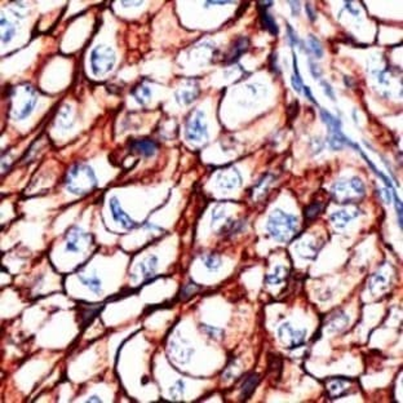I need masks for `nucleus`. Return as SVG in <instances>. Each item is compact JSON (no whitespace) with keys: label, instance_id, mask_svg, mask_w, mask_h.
I'll list each match as a JSON object with an SVG mask.
<instances>
[{"label":"nucleus","instance_id":"obj_1","mask_svg":"<svg viewBox=\"0 0 403 403\" xmlns=\"http://www.w3.org/2000/svg\"><path fill=\"white\" fill-rule=\"evenodd\" d=\"M63 184L67 192L71 194L85 195L96 188L98 181L92 167L85 163H75L65 174Z\"/></svg>","mask_w":403,"mask_h":403},{"label":"nucleus","instance_id":"obj_2","mask_svg":"<svg viewBox=\"0 0 403 403\" xmlns=\"http://www.w3.org/2000/svg\"><path fill=\"white\" fill-rule=\"evenodd\" d=\"M268 230L275 241L289 242L297 233V218L282 210H275L269 216Z\"/></svg>","mask_w":403,"mask_h":403},{"label":"nucleus","instance_id":"obj_3","mask_svg":"<svg viewBox=\"0 0 403 403\" xmlns=\"http://www.w3.org/2000/svg\"><path fill=\"white\" fill-rule=\"evenodd\" d=\"M9 98L12 101V114L15 119L19 120L30 116L38 102L37 92L29 84H22L12 88Z\"/></svg>","mask_w":403,"mask_h":403},{"label":"nucleus","instance_id":"obj_4","mask_svg":"<svg viewBox=\"0 0 403 403\" xmlns=\"http://www.w3.org/2000/svg\"><path fill=\"white\" fill-rule=\"evenodd\" d=\"M365 192H366L365 184L358 177L335 182L331 189L332 199L335 200V203L339 204L357 203L365 195Z\"/></svg>","mask_w":403,"mask_h":403},{"label":"nucleus","instance_id":"obj_5","mask_svg":"<svg viewBox=\"0 0 403 403\" xmlns=\"http://www.w3.org/2000/svg\"><path fill=\"white\" fill-rule=\"evenodd\" d=\"M115 61L116 57H115L114 49L108 45H97L91 52V67L95 75L106 74L113 70Z\"/></svg>","mask_w":403,"mask_h":403},{"label":"nucleus","instance_id":"obj_6","mask_svg":"<svg viewBox=\"0 0 403 403\" xmlns=\"http://www.w3.org/2000/svg\"><path fill=\"white\" fill-rule=\"evenodd\" d=\"M185 136L189 141L200 142L208 137L207 124L204 122V114L200 110H195L186 122Z\"/></svg>","mask_w":403,"mask_h":403},{"label":"nucleus","instance_id":"obj_7","mask_svg":"<svg viewBox=\"0 0 403 403\" xmlns=\"http://www.w3.org/2000/svg\"><path fill=\"white\" fill-rule=\"evenodd\" d=\"M321 115H322L323 122L326 123V126L328 128V144L333 150L341 149L346 142L348 138L343 134L341 132L340 120L336 119L333 115H331L328 111L321 110Z\"/></svg>","mask_w":403,"mask_h":403},{"label":"nucleus","instance_id":"obj_8","mask_svg":"<svg viewBox=\"0 0 403 403\" xmlns=\"http://www.w3.org/2000/svg\"><path fill=\"white\" fill-rule=\"evenodd\" d=\"M305 336H307V331H297L293 329L288 323L281 326L279 328V337L283 344L287 345L288 349L299 348L300 345L304 344L305 341Z\"/></svg>","mask_w":403,"mask_h":403},{"label":"nucleus","instance_id":"obj_9","mask_svg":"<svg viewBox=\"0 0 403 403\" xmlns=\"http://www.w3.org/2000/svg\"><path fill=\"white\" fill-rule=\"evenodd\" d=\"M88 238V235L80 229L78 226H73L67 230L65 234V249L67 252H73V253H78L83 249L84 246V241Z\"/></svg>","mask_w":403,"mask_h":403},{"label":"nucleus","instance_id":"obj_10","mask_svg":"<svg viewBox=\"0 0 403 403\" xmlns=\"http://www.w3.org/2000/svg\"><path fill=\"white\" fill-rule=\"evenodd\" d=\"M241 173L238 172L237 168L234 167H229V168H224L218 172L217 181L218 188L224 189V190H231L235 189L237 186L241 185Z\"/></svg>","mask_w":403,"mask_h":403},{"label":"nucleus","instance_id":"obj_11","mask_svg":"<svg viewBox=\"0 0 403 403\" xmlns=\"http://www.w3.org/2000/svg\"><path fill=\"white\" fill-rule=\"evenodd\" d=\"M353 383L350 379H341V377H331L326 381V389L331 398H339L348 393V386Z\"/></svg>","mask_w":403,"mask_h":403},{"label":"nucleus","instance_id":"obj_12","mask_svg":"<svg viewBox=\"0 0 403 403\" xmlns=\"http://www.w3.org/2000/svg\"><path fill=\"white\" fill-rule=\"evenodd\" d=\"M110 211L115 221L118 222V224H120L123 228H126V229H134L137 226L136 222H134L130 216L127 215L126 212L123 211V208L122 206H120V203H119L118 198H115V196L114 198H111L110 200Z\"/></svg>","mask_w":403,"mask_h":403},{"label":"nucleus","instance_id":"obj_13","mask_svg":"<svg viewBox=\"0 0 403 403\" xmlns=\"http://www.w3.org/2000/svg\"><path fill=\"white\" fill-rule=\"evenodd\" d=\"M192 354V349L185 345L182 341L173 340L170 343V355L178 363L188 362Z\"/></svg>","mask_w":403,"mask_h":403},{"label":"nucleus","instance_id":"obj_14","mask_svg":"<svg viewBox=\"0 0 403 403\" xmlns=\"http://www.w3.org/2000/svg\"><path fill=\"white\" fill-rule=\"evenodd\" d=\"M131 152L144 156H153L158 150V145L152 140H134L130 145Z\"/></svg>","mask_w":403,"mask_h":403},{"label":"nucleus","instance_id":"obj_15","mask_svg":"<svg viewBox=\"0 0 403 403\" xmlns=\"http://www.w3.org/2000/svg\"><path fill=\"white\" fill-rule=\"evenodd\" d=\"M268 3H269V1H268ZM268 3H263V1H260L259 3L260 19H261L263 27H265L271 35H278V33H279V27H278L273 16L268 13L267 8L270 7V5H267Z\"/></svg>","mask_w":403,"mask_h":403},{"label":"nucleus","instance_id":"obj_16","mask_svg":"<svg viewBox=\"0 0 403 403\" xmlns=\"http://www.w3.org/2000/svg\"><path fill=\"white\" fill-rule=\"evenodd\" d=\"M348 323L349 318L346 317V314L343 313V311H337V313H335V314H332L329 317L326 327L328 329V332H339V331H341L343 328H345V327L348 326Z\"/></svg>","mask_w":403,"mask_h":403},{"label":"nucleus","instance_id":"obj_17","mask_svg":"<svg viewBox=\"0 0 403 403\" xmlns=\"http://www.w3.org/2000/svg\"><path fill=\"white\" fill-rule=\"evenodd\" d=\"M260 383V376L257 374H249L242 383V400H248L253 394Z\"/></svg>","mask_w":403,"mask_h":403},{"label":"nucleus","instance_id":"obj_18","mask_svg":"<svg viewBox=\"0 0 403 403\" xmlns=\"http://www.w3.org/2000/svg\"><path fill=\"white\" fill-rule=\"evenodd\" d=\"M73 109H71L70 105H63L62 108L59 109L58 115H57V119H56V123L58 124L59 128L62 130H69L71 126H73Z\"/></svg>","mask_w":403,"mask_h":403},{"label":"nucleus","instance_id":"obj_19","mask_svg":"<svg viewBox=\"0 0 403 403\" xmlns=\"http://www.w3.org/2000/svg\"><path fill=\"white\" fill-rule=\"evenodd\" d=\"M248 49V39L247 38H239L237 40L234 41L233 45H231V49H230V53L228 56V63L235 62L239 57H241L242 53H244Z\"/></svg>","mask_w":403,"mask_h":403},{"label":"nucleus","instance_id":"obj_20","mask_svg":"<svg viewBox=\"0 0 403 403\" xmlns=\"http://www.w3.org/2000/svg\"><path fill=\"white\" fill-rule=\"evenodd\" d=\"M100 309L101 307H88V305H85L83 309H80L78 315L81 327H85V326L92 322V319L100 313Z\"/></svg>","mask_w":403,"mask_h":403},{"label":"nucleus","instance_id":"obj_21","mask_svg":"<svg viewBox=\"0 0 403 403\" xmlns=\"http://www.w3.org/2000/svg\"><path fill=\"white\" fill-rule=\"evenodd\" d=\"M156 268H158V259L156 256H149L148 259L144 260L142 263L140 264V270L142 273V277L145 278H150L154 275L155 273Z\"/></svg>","mask_w":403,"mask_h":403},{"label":"nucleus","instance_id":"obj_22","mask_svg":"<svg viewBox=\"0 0 403 403\" xmlns=\"http://www.w3.org/2000/svg\"><path fill=\"white\" fill-rule=\"evenodd\" d=\"M273 180V176L270 174H267L265 177H263L260 180L257 184L255 185V188H252V198H255L256 200H259L263 198V195H265L268 192V188H269V184Z\"/></svg>","mask_w":403,"mask_h":403},{"label":"nucleus","instance_id":"obj_23","mask_svg":"<svg viewBox=\"0 0 403 403\" xmlns=\"http://www.w3.org/2000/svg\"><path fill=\"white\" fill-rule=\"evenodd\" d=\"M354 216L355 215H350V213L346 211L335 212V213L331 215V222H332L335 228L341 229V228H345V226L348 225L349 222L354 218Z\"/></svg>","mask_w":403,"mask_h":403},{"label":"nucleus","instance_id":"obj_24","mask_svg":"<svg viewBox=\"0 0 403 403\" xmlns=\"http://www.w3.org/2000/svg\"><path fill=\"white\" fill-rule=\"evenodd\" d=\"M16 34L15 26L7 19H1V43L7 44L13 39Z\"/></svg>","mask_w":403,"mask_h":403},{"label":"nucleus","instance_id":"obj_25","mask_svg":"<svg viewBox=\"0 0 403 403\" xmlns=\"http://www.w3.org/2000/svg\"><path fill=\"white\" fill-rule=\"evenodd\" d=\"M132 95H134V97L136 98V101L138 104L144 105L150 100V97H152V91H150V88L146 87V85H138V87H136V88L132 91Z\"/></svg>","mask_w":403,"mask_h":403},{"label":"nucleus","instance_id":"obj_26","mask_svg":"<svg viewBox=\"0 0 403 403\" xmlns=\"http://www.w3.org/2000/svg\"><path fill=\"white\" fill-rule=\"evenodd\" d=\"M80 281L83 282V285L87 286L92 292L95 293H101V291H102V287H101V281L98 279V278L96 277V275H89V277H83V275H80Z\"/></svg>","mask_w":403,"mask_h":403},{"label":"nucleus","instance_id":"obj_27","mask_svg":"<svg viewBox=\"0 0 403 403\" xmlns=\"http://www.w3.org/2000/svg\"><path fill=\"white\" fill-rule=\"evenodd\" d=\"M286 277H287V269L283 267H277L273 273L269 274L268 283L269 285H279L281 282L285 281Z\"/></svg>","mask_w":403,"mask_h":403},{"label":"nucleus","instance_id":"obj_28","mask_svg":"<svg viewBox=\"0 0 403 403\" xmlns=\"http://www.w3.org/2000/svg\"><path fill=\"white\" fill-rule=\"evenodd\" d=\"M293 74L292 78H291V83H292V87L296 92H301L304 84L303 80H301V75H300L299 66H297V58H296V55L293 53Z\"/></svg>","mask_w":403,"mask_h":403},{"label":"nucleus","instance_id":"obj_29","mask_svg":"<svg viewBox=\"0 0 403 403\" xmlns=\"http://www.w3.org/2000/svg\"><path fill=\"white\" fill-rule=\"evenodd\" d=\"M323 210V204L321 202H313L309 206H307V208L304 210V216L307 220H313L317 216L322 212Z\"/></svg>","mask_w":403,"mask_h":403},{"label":"nucleus","instance_id":"obj_30","mask_svg":"<svg viewBox=\"0 0 403 403\" xmlns=\"http://www.w3.org/2000/svg\"><path fill=\"white\" fill-rule=\"evenodd\" d=\"M196 96H198V92L196 91H190V89H184V91H180V92L176 93L178 102H182V104L186 105L195 100Z\"/></svg>","mask_w":403,"mask_h":403},{"label":"nucleus","instance_id":"obj_31","mask_svg":"<svg viewBox=\"0 0 403 403\" xmlns=\"http://www.w3.org/2000/svg\"><path fill=\"white\" fill-rule=\"evenodd\" d=\"M204 267L207 269L212 270V271H216L218 268L221 267V257L216 253H211L204 257Z\"/></svg>","mask_w":403,"mask_h":403},{"label":"nucleus","instance_id":"obj_32","mask_svg":"<svg viewBox=\"0 0 403 403\" xmlns=\"http://www.w3.org/2000/svg\"><path fill=\"white\" fill-rule=\"evenodd\" d=\"M309 45H310L311 52L314 53L315 57L321 58V57L323 56V48H322V45H321V43H319L318 39H317L315 37H313V35H310V38H309Z\"/></svg>","mask_w":403,"mask_h":403},{"label":"nucleus","instance_id":"obj_33","mask_svg":"<svg viewBox=\"0 0 403 403\" xmlns=\"http://www.w3.org/2000/svg\"><path fill=\"white\" fill-rule=\"evenodd\" d=\"M170 393L173 397V400H181L182 396H184V383L177 381L173 388H171Z\"/></svg>","mask_w":403,"mask_h":403},{"label":"nucleus","instance_id":"obj_34","mask_svg":"<svg viewBox=\"0 0 403 403\" xmlns=\"http://www.w3.org/2000/svg\"><path fill=\"white\" fill-rule=\"evenodd\" d=\"M12 12H13V15L17 16V17H23L25 12H26V8L23 7L21 3H16L15 5L12 7Z\"/></svg>","mask_w":403,"mask_h":403},{"label":"nucleus","instance_id":"obj_35","mask_svg":"<svg viewBox=\"0 0 403 403\" xmlns=\"http://www.w3.org/2000/svg\"><path fill=\"white\" fill-rule=\"evenodd\" d=\"M394 199H396L397 215H398V225H400V228H402V203H401V200L397 198L396 194H394Z\"/></svg>","mask_w":403,"mask_h":403},{"label":"nucleus","instance_id":"obj_36","mask_svg":"<svg viewBox=\"0 0 403 403\" xmlns=\"http://www.w3.org/2000/svg\"><path fill=\"white\" fill-rule=\"evenodd\" d=\"M287 33H288V39H289V43H291V45H295V44H299V38H297V35H296V33L292 30V27L287 26Z\"/></svg>","mask_w":403,"mask_h":403},{"label":"nucleus","instance_id":"obj_37","mask_svg":"<svg viewBox=\"0 0 403 403\" xmlns=\"http://www.w3.org/2000/svg\"><path fill=\"white\" fill-rule=\"evenodd\" d=\"M196 289H198V287H196L194 283H188V285L184 287V289H182V296H190L192 295V293L195 292Z\"/></svg>","mask_w":403,"mask_h":403},{"label":"nucleus","instance_id":"obj_38","mask_svg":"<svg viewBox=\"0 0 403 403\" xmlns=\"http://www.w3.org/2000/svg\"><path fill=\"white\" fill-rule=\"evenodd\" d=\"M322 85H323V89H325L326 95H327L331 100H333V91H332V88H331V85H329L328 83H326V81H322Z\"/></svg>","mask_w":403,"mask_h":403},{"label":"nucleus","instance_id":"obj_39","mask_svg":"<svg viewBox=\"0 0 403 403\" xmlns=\"http://www.w3.org/2000/svg\"><path fill=\"white\" fill-rule=\"evenodd\" d=\"M291 4V9H292V16H299L300 13V3L299 1H289Z\"/></svg>","mask_w":403,"mask_h":403},{"label":"nucleus","instance_id":"obj_40","mask_svg":"<svg viewBox=\"0 0 403 403\" xmlns=\"http://www.w3.org/2000/svg\"><path fill=\"white\" fill-rule=\"evenodd\" d=\"M310 71H311V75H313L314 78H317V79L319 78V75H321V70H319L317 65L310 62Z\"/></svg>","mask_w":403,"mask_h":403},{"label":"nucleus","instance_id":"obj_41","mask_svg":"<svg viewBox=\"0 0 403 403\" xmlns=\"http://www.w3.org/2000/svg\"><path fill=\"white\" fill-rule=\"evenodd\" d=\"M305 8H307V15H309V19H310L311 21H314V19H315V12L313 11V7H311L310 4H307V5H305Z\"/></svg>","mask_w":403,"mask_h":403},{"label":"nucleus","instance_id":"obj_42","mask_svg":"<svg viewBox=\"0 0 403 403\" xmlns=\"http://www.w3.org/2000/svg\"><path fill=\"white\" fill-rule=\"evenodd\" d=\"M303 89H304V93H305V96H307V98H309V100L311 101V102H315V100H314V98H313V95H311L310 88H309L307 85H305V87H303Z\"/></svg>","mask_w":403,"mask_h":403},{"label":"nucleus","instance_id":"obj_43","mask_svg":"<svg viewBox=\"0 0 403 403\" xmlns=\"http://www.w3.org/2000/svg\"><path fill=\"white\" fill-rule=\"evenodd\" d=\"M87 402H101V400H100V397L92 396L91 398H88V400H87Z\"/></svg>","mask_w":403,"mask_h":403}]
</instances>
